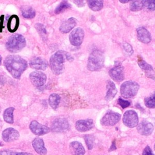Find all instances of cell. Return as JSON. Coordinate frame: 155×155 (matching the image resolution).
I'll return each mask as SVG.
<instances>
[{
	"label": "cell",
	"instance_id": "cell-33",
	"mask_svg": "<svg viewBox=\"0 0 155 155\" xmlns=\"http://www.w3.org/2000/svg\"><path fill=\"white\" fill-rule=\"evenodd\" d=\"M87 146L88 150H91L93 147V142H94V137L93 136L90 134H87L84 137Z\"/></svg>",
	"mask_w": 155,
	"mask_h": 155
},
{
	"label": "cell",
	"instance_id": "cell-5",
	"mask_svg": "<svg viewBox=\"0 0 155 155\" xmlns=\"http://www.w3.org/2000/svg\"><path fill=\"white\" fill-rule=\"evenodd\" d=\"M139 85L135 81H129L124 82L120 87L121 95L125 98L134 97L137 93Z\"/></svg>",
	"mask_w": 155,
	"mask_h": 155
},
{
	"label": "cell",
	"instance_id": "cell-20",
	"mask_svg": "<svg viewBox=\"0 0 155 155\" xmlns=\"http://www.w3.org/2000/svg\"><path fill=\"white\" fill-rule=\"evenodd\" d=\"M70 150L73 155H84L85 152L82 143L78 141H73L70 143Z\"/></svg>",
	"mask_w": 155,
	"mask_h": 155
},
{
	"label": "cell",
	"instance_id": "cell-35",
	"mask_svg": "<svg viewBox=\"0 0 155 155\" xmlns=\"http://www.w3.org/2000/svg\"><path fill=\"white\" fill-rule=\"evenodd\" d=\"M118 104L122 107V108H125L128 107L130 105V102L127 101H124L121 98H119L118 99Z\"/></svg>",
	"mask_w": 155,
	"mask_h": 155
},
{
	"label": "cell",
	"instance_id": "cell-14",
	"mask_svg": "<svg viewBox=\"0 0 155 155\" xmlns=\"http://www.w3.org/2000/svg\"><path fill=\"white\" fill-rule=\"evenodd\" d=\"M153 125L151 123L147 121L142 120L137 126V131L142 135L148 136L153 133Z\"/></svg>",
	"mask_w": 155,
	"mask_h": 155
},
{
	"label": "cell",
	"instance_id": "cell-16",
	"mask_svg": "<svg viewBox=\"0 0 155 155\" xmlns=\"http://www.w3.org/2000/svg\"><path fill=\"white\" fill-rule=\"evenodd\" d=\"M29 64L32 68L41 70H45L48 66L47 61L41 57L33 58L30 61Z\"/></svg>",
	"mask_w": 155,
	"mask_h": 155
},
{
	"label": "cell",
	"instance_id": "cell-34",
	"mask_svg": "<svg viewBox=\"0 0 155 155\" xmlns=\"http://www.w3.org/2000/svg\"><path fill=\"white\" fill-rule=\"evenodd\" d=\"M143 6L150 10H155V0L143 1Z\"/></svg>",
	"mask_w": 155,
	"mask_h": 155
},
{
	"label": "cell",
	"instance_id": "cell-28",
	"mask_svg": "<svg viewBox=\"0 0 155 155\" xmlns=\"http://www.w3.org/2000/svg\"><path fill=\"white\" fill-rule=\"evenodd\" d=\"M143 7V1L137 0L133 1L130 4V8L131 11H139Z\"/></svg>",
	"mask_w": 155,
	"mask_h": 155
},
{
	"label": "cell",
	"instance_id": "cell-43",
	"mask_svg": "<svg viewBox=\"0 0 155 155\" xmlns=\"http://www.w3.org/2000/svg\"><path fill=\"white\" fill-rule=\"evenodd\" d=\"M0 111H1V108H0Z\"/></svg>",
	"mask_w": 155,
	"mask_h": 155
},
{
	"label": "cell",
	"instance_id": "cell-4",
	"mask_svg": "<svg viewBox=\"0 0 155 155\" xmlns=\"http://www.w3.org/2000/svg\"><path fill=\"white\" fill-rule=\"evenodd\" d=\"M5 45L9 51L12 53L18 52L25 46V39L22 35L15 34L8 39Z\"/></svg>",
	"mask_w": 155,
	"mask_h": 155
},
{
	"label": "cell",
	"instance_id": "cell-6",
	"mask_svg": "<svg viewBox=\"0 0 155 155\" xmlns=\"http://www.w3.org/2000/svg\"><path fill=\"white\" fill-rule=\"evenodd\" d=\"M138 122V116L135 111L128 110L124 114L123 123L125 126L130 128H133L137 125Z\"/></svg>",
	"mask_w": 155,
	"mask_h": 155
},
{
	"label": "cell",
	"instance_id": "cell-25",
	"mask_svg": "<svg viewBox=\"0 0 155 155\" xmlns=\"http://www.w3.org/2000/svg\"><path fill=\"white\" fill-rule=\"evenodd\" d=\"M60 100L61 97L58 94L53 93L50 94L48 98V103L50 106L53 109H56L59 104Z\"/></svg>",
	"mask_w": 155,
	"mask_h": 155
},
{
	"label": "cell",
	"instance_id": "cell-22",
	"mask_svg": "<svg viewBox=\"0 0 155 155\" xmlns=\"http://www.w3.org/2000/svg\"><path fill=\"white\" fill-rule=\"evenodd\" d=\"M107 91L105 96V100L110 101L112 100L117 93V88L115 86V84L111 81H108L107 83Z\"/></svg>",
	"mask_w": 155,
	"mask_h": 155
},
{
	"label": "cell",
	"instance_id": "cell-27",
	"mask_svg": "<svg viewBox=\"0 0 155 155\" xmlns=\"http://www.w3.org/2000/svg\"><path fill=\"white\" fill-rule=\"evenodd\" d=\"M88 5L89 8L93 11H99L101 10L103 7V1H88Z\"/></svg>",
	"mask_w": 155,
	"mask_h": 155
},
{
	"label": "cell",
	"instance_id": "cell-36",
	"mask_svg": "<svg viewBox=\"0 0 155 155\" xmlns=\"http://www.w3.org/2000/svg\"><path fill=\"white\" fill-rule=\"evenodd\" d=\"M142 155H154V154L153 153L150 147L149 146H147L142 152Z\"/></svg>",
	"mask_w": 155,
	"mask_h": 155
},
{
	"label": "cell",
	"instance_id": "cell-42",
	"mask_svg": "<svg viewBox=\"0 0 155 155\" xmlns=\"http://www.w3.org/2000/svg\"><path fill=\"white\" fill-rule=\"evenodd\" d=\"M154 150H155V144H154Z\"/></svg>",
	"mask_w": 155,
	"mask_h": 155
},
{
	"label": "cell",
	"instance_id": "cell-38",
	"mask_svg": "<svg viewBox=\"0 0 155 155\" xmlns=\"http://www.w3.org/2000/svg\"><path fill=\"white\" fill-rule=\"evenodd\" d=\"M116 149V147H115V144H114V145H113V144L111 145V148H110V151H112V150H115Z\"/></svg>",
	"mask_w": 155,
	"mask_h": 155
},
{
	"label": "cell",
	"instance_id": "cell-37",
	"mask_svg": "<svg viewBox=\"0 0 155 155\" xmlns=\"http://www.w3.org/2000/svg\"><path fill=\"white\" fill-rule=\"evenodd\" d=\"M73 2L74 3V4H76L79 7V6H82V5H84V1H73Z\"/></svg>",
	"mask_w": 155,
	"mask_h": 155
},
{
	"label": "cell",
	"instance_id": "cell-19",
	"mask_svg": "<svg viewBox=\"0 0 155 155\" xmlns=\"http://www.w3.org/2000/svg\"><path fill=\"white\" fill-rule=\"evenodd\" d=\"M76 25V19L74 18H70L64 21L60 26L59 30L63 33H67L70 31Z\"/></svg>",
	"mask_w": 155,
	"mask_h": 155
},
{
	"label": "cell",
	"instance_id": "cell-9",
	"mask_svg": "<svg viewBox=\"0 0 155 155\" xmlns=\"http://www.w3.org/2000/svg\"><path fill=\"white\" fill-rule=\"evenodd\" d=\"M84 37V31L82 28L78 27L74 29L70 34L69 40L70 43L74 46L81 45Z\"/></svg>",
	"mask_w": 155,
	"mask_h": 155
},
{
	"label": "cell",
	"instance_id": "cell-29",
	"mask_svg": "<svg viewBox=\"0 0 155 155\" xmlns=\"http://www.w3.org/2000/svg\"><path fill=\"white\" fill-rule=\"evenodd\" d=\"M70 7H71L70 4L67 1H62L58 5V6L56 8L54 12H55L56 14H59V13L64 12V10H65L66 9H67Z\"/></svg>",
	"mask_w": 155,
	"mask_h": 155
},
{
	"label": "cell",
	"instance_id": "cell-23",
	"mask_svg": "<svg viewBox=\"0 0 155 155\" xmlns=\"http://www.w3.org/2000/svg\"><path fill=\"white\" fill-rule=\"evenodd\" d=\"M19 24V19L17 15H12L8 21L7 27L9 31L13 33L18 29Z\"/></svg>",
	"mask_w": 155,
	"mask_h": 155
},
{
	"label": "cell",
	"instance_id": "cell-10",
	"mask_svg": "<svg viewBox=\"0 0 155 155\" xmlns=\"http://www.w3.org/2000/svg\"><path fill=\"white\" fill-rule=\"evenodd\" d=\"M68 122L65 118H58L53 120L51 130L54 132H64L68 128Z\"/></svg>",
	"mask_w": 155,
	"mask_h": 155
},
{
	"label": "cell",
	"instance_id": "cell-1",
	"mask_svg": "<svg viewBox=\"0 0 155 155\" xmlns=\"http://www.w3.org/2000/svg\"><path fill=\"white\" fill-rule=\"evenodd\" d=\"M4 66L13 78L19 79L26 70L27 63L18 55H9L4 60Z\"/></svg>",
	"mask_w": 155,
	"mask_h": 155
},
{
	"label": "cell",
	"instance_id": "cell-24",
	"mask_svg": "<svg viewBox=\"0 0 155 155\" xmlns=\"http://www.w3.org/2000/svg\"><path fill=\"white\" fill-rule=\"evenodd\" d=\"M22 15L24 18L27 19H31L35 16L36 12L35 10L31 7L25 5L21 8Z\"/></svg>",
	"mask_w": 155,
	"mask_h": 155
},
{
	"label": "cell",
	"instance_id": "cell-31",
	"mask_svg": "<svg viewBox=\"0 0 155 155\" xmlns=\"http://www.w3.org/2000/svg\"><path fill=\"white\" fill-rule=\"evenodd\" d=\"M35 28L42 39H46L47 31L44 26L42 24H36L35 25Z\"/></svg>",
	"mask_w": 155,
	"mask_h": 155
},
{
	"label": "cell",
	"instance_id": "cell-30",
	"mask_svg": "<svg viewBox=\"0 0 155 155\" xmlns=\"http://www.w3.org/2000/svg\"><path fill=\"white\" fill-rule=\"evenodd\" d=\"M145 104L148 108H155V91L150 96L147 97L145 99Z\"/></svg>",
	"mask_w": 155,
	"mask_h": 155
},
{
	"label": "cell",
	"instance_id": "cell-40",
	"mask_svg": "<svg viewBox=\"0 0 155 155\" xmlns=\"http://www.w3.org/2000/svg\"><path fill=\"white\" fill-rule=\"evenodd\" d=\"M1 61H2V57L0 56V65L1 64Z\"/></svg>",
	"mask_w": 155,
	"mask_h": 155
},
{
	"label": "cell",
	"instance_id": "cell-39",
	"mask_svg": "<svg viewBox=\"0 0 155 155\" xmlns=\"http://www.w3.org/2000/svg\"><path fill=\"white\" fill-rule=\"evenodd\" d=\"M119 1H120V2H122V3H127V2H129L128 0H127V1H122V0H120Z\"/></svg>",
	"mask_w": 155,
	"mask_h": 155
},
{
	"label": "cell",
	"instance_id": "cell-21",
	"mask_svg": "<svg viewBox=\"0 0 155 155\" xmlns=\"http://www.w3.org/2000/svg\"><path fill=\"white\" fill-rule=\"evenodd\" d=\"M138 64L139 67L145 71L147 77L155 80V73L150 65L142 59H139L138 61Z\"/></svg>",
	"mask_w": 155,
	"mask_h": 155
},
{
	"label": "cell",
	"instance_id": "cell-12",
	"mask_svg": "<svg viewBox=\"0 0 155 155\" xmlns=\"http://www.w3.org/2000/svg\"><path fill=\"white\" fill-rule=\"evenodd\" d=\"M2 137L5 142H10L18 139L19 137V133L13 128H8L3 131Z\"/></svg>",
	"mask_w": 155,
	"mask_h": 155
},
{
	"label": "cell",
	"instance_id": "cell-11",
	"mask_svg": "<svg viewBox=\"0 0 155 155\" xmlns=\"http://www.w3.org/2000/svg\"><path fill=\"white\" fill-rule=\"evenodd\" d=\"M30 129L33 133L38 136L47 134L50 131V128L48 127L39 124L36 120L31 122L30 124Z\"/></svg>",
	"mask_w": 155,
	"mask_h": 155
},
{
	"label": "cell",
	"instance_id": "cell-18",
	"mask_svg": "<svg viewBox=\"0 0 155 155\" xmlns=\"http://www.w3.org/2000/svg\"><path fill=\"white\" fill-rule=\"evenodd\" d=\"M138 39L144 44H148L151 41V38L150 32L144 27H140L137 29Z\"/></svg>",
	"mask_w": 155,
	"mask_h": 155
},
{
	"label": "cell",
	"instance_id": "cell-17",
	"mask_svg": "<svg viewBox=\"0 0 155 155\" xmlns=\"http://www.w3.org/2000/svg\"><path fill=\"white\" fill-rule=\"evenodd\" d=\"M32 145L35 151L40 155H45L47 149L44 146V142L41 138L36 137L32 142Z\"/></svg>",
	"mask_w": 155,
	"mask_h": 155
},
{
	"label": "cell",
	"instance_id": "cell-8",
	"mask_svg": "<svg viewBox=\"0 0 155 155\" xmlns=\"http://www.w3.org/2000/svg\"><path fill=\"white\" fill-rule=\"evenodd\" d=\"M30 79L32 84L36 87H41L46 82V75L39 71H35L30 73Z\"/></svg>",
	"mask_w": 155,
	"mask_h": 155
},
{
	"label": "cell",
	"instance_id": "cell-26",
	"mask_svg": "<svg viewBox=\"0 0 155 155\" xmlns=\"http://www.w3.org/2000/svg\"><path fill=\"white\" fill-rule=\"evenodd\" d=\"M15 108L13 107H9L7 108L3 114L4 120L8 124L13 123V111Z\"/></svg>",
	"mask_w": 155,
	"mask_h": 155
},
{
	"label": "cell",
	"instance_id": "cell-3",
	"mask_svg": "<svg viewBox=\"0 0 155 155\" xmlns=\"http://www.w3.org/2000/svg\"><path fill=\"white\" fill-rule=\"evenodd\" d=\"M104 64V56L102 52L99 50H94L90 54L87 68L90 71H96L100 70Z\"/></svg>",
	"mask_w": 155,
	"mask_h": 155
},
{
	"label": "cell",
	"instance_id": "cell-2",
	"mask_svg": "<svg viewBox=\"0 0 155 155\" xmlns=\"http://www.w3.org/2000/svg\"><path fill=\"white\" fill-rule=\"evenodd\" d=\"M73 60L71 54L68 52L59 50L53 54L50 59V67L53 73L59 75L64 70V62Z\"/></svg>",
	"mask_w": 155,
	"mask_h": 155
},
{
	"label": "cell",
	"instance_id": "cell-13",
	"mask_svg": "<svg viewBox=\"0 0 155 155\" xmlns=\"http://www.w3.org/2000/svg\"><path fill=\"white\" fill-rule=\"evenodd\" d=\"M109 75L114 81L120 82L124 79V70L121 66H117L111 68L109 72Z\"/></svg>",
	"mask_w": 155,
	"mask_h": 155
},
{
	"label": "cell",
	"instance_id": "cell-15",
	"mask_svg": "<svg viewBox=\"0 0 155 155\" xmlns=\"http://www.w3.org/2000/svg\"><path fill=\"white\" fill-rule=\"evenodd\" d=\"M94 127V122L91 119L79 120L76 122L75 127L80 132H84L90 130Z\"/></svg>",
	"mask_w": 155,
	"mask_h": 155
},
{
	"label": "cell",
	"instance_id": "cell-41",
	"mask_svg": "<svg viewBox=\"0 0 155 155\" xmlns=\"http://www.w3.org/2000/svg\"><path fill=\"white\" fill-rule=\"evenodd\" d=\"M2 145H3V144L0 142V146H2Z\"/></svg>",
	"mask_w": 155,
	"mask_h": 155
},
{
	"label": "cell",
	"instance_id": "cell-32",
	"mask_svg": "<svg viewBox=\"0 0 155 155\" xmlns=\"http://www.w3.org/2000/svg\"><path fill=\"white\" fill-rule=\"evenodd\" d=\"M0 155H33L31 153L25 152H15L8 150H2L0 152Z\"/></svg>",
	"mask_w": 155,
	"mask_h": 155
},
{
	"label": "cell",
	"instance_id": "cell-7",
	"mask_svg": "<svg viewBox=\"0 0 155 155\" xmlns=\"http://www.w3.org/2000/svg\"><path fill=\"white\" fill-rule=\"evenodd\" d=\"M120 119V114L112 111H108L101 119V123L105 126H113L116 124Z\"/></svg>",
	"mask_w": 155,
	"mask_h": 155
}]
</instances>
